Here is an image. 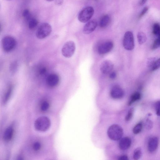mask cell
Returning <instances> with one entry per match:
<instances>
[{"mask_svg":"<svg viewBox=\"0 0 160 160\" xmlns=\"http://www.w3.org/2000/svg\"><path fill=\"white\" fill-rule=\"evenodd\" d=\"M142 155V151L140 148H137L134 151L133 154V159L134 160H139L141 158Z\"/></svg>","mask_w":160,"mask_h":160,"instance_id":"obj_22","label":"cell"},{"mask_svg":"<svg viewBox=\"0 0 160 160\" xmlns=\"http://www.w3.org/2000/svg\"><path fill=\"white\" fill-rule=\"evenodd\" d=\"M149 9V8L148 7H144L141 11L140 14L139 18V19L143 17L146 13L147 12Z\"/></svg>","mask_w":160,"mask_h":160,"instance_id":"obj_32","label":"cell"},{"mask_svg":"<svg viewBox=\"0 0 160 160\" xmlns=\"http://www.w3.org/2000/svg\"><path fill=\"white\" fill-rule=\"evenodd\" d=\"M111 21V18L108 15L103 16L100 22V26L101 28H105L107 27Z\"/></svg>","mask_w":160,"mask_h":160,"instance_id":"obj_17","label":"cell"},{"mask_svg":"<svg viewBox=\"0 0 160 160\" xmlns=\"http://www.w3.org/2000/svg\"><path fill=\"white\" fill-rule=\"evenodd\" d=\"M114 43L111 41L105 42L101 44L98 48L99 54L105 55L111 52L114 48Z\"/></svg>","mask_w":160,"mask_h":160,"instance_id":"obj_9","label":"cell"},{"mask_svg":"<svg viewBox=\"0 0 160 160\" xmlns=\"http://www.w3.org/2000/svg\"><path fill=\"white\" fill-rule=\"evenodd\" d=\"M22 16L26 19L30 20L31 18L29 10L27 9H24L23 12Z\"/></svg>","mask_w":160,"mask_h":160,"instance_id":"obj_29","label":"cell"},{"mask_svg":"<svg viewBox=\"0 0 160 160\" xmlns=\"http://www.w3.org/2000/svg\"><path fill=\"white\" fill-rule=\"evenodd\" d=\"M134 113V108H131L129 110L125 118V120L126 121L129 122L130 121L133 117Z\"/></svg>","mask_w":160,"mask_h":160,"instance_id":"obj_26","label":"cell"},{"mask_svg":"<svg viewBox=\"0 0 160 160\" xmlns=\"http://www.w3.org/2000/svg\"><path fill=\"white\" fill-rule=\"evenodd\" d=\"M107 133L108 137L111 140L117 141L122 138L124 132L121 126L114 124L111 125L108 128Z\"/></svg>","mask_w":160,"mask_h":160,"instance_id":"obj_1","label":"cell"},{"mask_svg":"<svg viewBox=\"0 0 160 160\" xmlns=\"http://www.w3.org/2000/svg\"><path fill=\"white\" fill-rule=\"evenodd\" d=\"M16 64H14L11 66V69L12 72H14L16 69Z\"/></svg>","mask_w":160,"mask_h":160,"instance_id":"obj_37","label":"cell"},{"mask_svg":"<svg viewBox=\"0 0 160 160\" xmlns=\"http://www.w3.org/2000/svg\"><path fill=\"white\" fill-rule=\"evenodd\" d=\"M114 64L110 60H105L103 61L100 66V70L103 74L107 75L110 74L114 68Z\"/></svg>","mask_w":160,"mask_h":160,"instance_id":"obj_11","label":"cell"},{"mask_svg":"<svg viewBox=\"0 0 160 160\" xmlns=\"http://www.w3.org/2000/svg\"><path fill=\"white\" fill-rule=\"evenodd\" d=\"M118 160H129L128 157L126 155H123L120 157Z\"/></svg>","mask_w":160,"mask_h":160,"instance_id":"obj_35","label":"cell"},{"mask_svg":"<svg viewBox=\"0 0 160 160\" xmlns=\"http://www.w3.org/2000/svg\"><path fill=\"white\" fill-rule=\"evenodd\" d=\"M145 126L147 129L150 130L153 127V123L151 120L147 119L146 120L145 124Z\"/></svg>","mask_w":160,"mask_h":160,"instance_id":"obj_28","label":"cell"},{"mask_svg":"<svg viewBox=\"0 0 160 160\" xmlns=\"http://www.w3.org/2000/svg\"><path fill=\"white\" fill-rule=\"evenodd\" d=\"M147 1H140L139 2V5H140L142 6L144 5L145 3Z\"/></svg>","mask_w":160,"mask_h":160,"instance_id":"obj_38","label":"cell"},{"mask_svg":"<svg viewBox=\"0 0 160 160\" xmlns=\"http://www.w3.org/2000/svg\"><path fill=\"white\" fill-rule=\"evenodd\" d=\"M155 108L156 115L158 116H160V100L156 103Z\"/></svg>","mask_w":160,"mask_h":160,"instance_id":"obj_31","label":"cell"},{"mask_svg":"<svg viewBox=\"0 0 160 160\" xmlns=\"http://www.w3.org/2000/svg\"><path fill=\"white\" fill-rule=\"evenodd\" d=\"M160 46V43L158 39L157 38L155 40L151 47L152 50H155L158 48Z\"/></svg>","mask_w":160,"mask_h":160,"instance_id":"obj_30","label":"cell"},{"mask_svg":"<svg viewBox=\"0 0 160 160\" xmlns=\"http://www.w3.org/2000/svg\"><path fill=\"white\" fill-rule=\"evenodd\" d=\"M158 39L159 40V41L160 43V32L159 34L158 35Z\"/></svg>","mask_w":160,"mask_h":160,"instance_id":"obj_39","label":"cell"},{"mask_svg":"<svg viewBox=\"0 0 160 160\" xmlns=\"http://www.w3.org/2000/svg\"><path fill=\"white\" fill-rule=\"evenodd\" d=\"M51 125L49 118L46 116H42L37 118L35 122L34 127L38 131L45 132L48 130Z\"/></svg>","mask_w":160,"mask_h":160,"instance_id":"obj_2","label":"cell"},{"mask_svg":"<svg viewBox=\"0 0 160 160\" xmlns=\"http://www.w3.org/2000/svg\"><path fill=\"white\" fill-rule=\"evenodd\" d=\"M110 95L113 99L118 100L123 97L124 92L121 87L115 85L113 86L111 89L110 91Z\"/></svg>","mask_w":160,"mask_h":160,"instance_id":"obj_10","label":"cell"},{"mask_svg":"<svg viewBox=\"0 0 160 160\" xmlns=\"http://www.w3.org/2000/svg\"><path fill=\"white\" fill-rule=\"evenodd\" d=\"M64 2L63 1H61V0H60V1H55V3L56 5H62Z\"/></svg>","mask_w":160,"mask_h":160,"instance_id":"obj_36","label":"cell"},{"mask_svg":"<svg viewBox=\"0 0 160 160\" xmlns=\"http://www.w3.org/2000/svg\"><path fill=\"white\" fill-rule=\"evenodd\" d=\"M76 49V45L72 41L66 42L63 46L62 49V55L65 57L70 58L74 54Z\"/></svg>","mask_w":160,"mask_h":160,"instance_id":"obj_6","label":"cell"},{"mask_svg":"<svg viewBox=\"0 0 160 160\" xmlns=\"http://www.w3.org/2000/svg\"><path fill=\"white\" fill-rule=\"evenodd\" d=\"M151 70L154 71L157 70L160 67V58L155 61L151 66Z\"/></svg>","mask_w":160,"mask_h":160,"instance_id":"obj_24","label":"cell"},{"mask_svg":"<svg viewBox=\"0 0 160 160\" xmlns=\"http://www.w3.org/2000/svg\"><path fill=\"white\" fill-rule=\"evenodd\" d=\"M97 23L95 20H92L88 22L85 26L83 30V33L89 34L94 31L96 28Z\"/></svg>","mask_w":160,"mask_h":160,"instance_id":"obj_12","label":"cell"},{"mask_svg":"<svg viewBox=\"0 0 160 160\" xmlns=\"http://www.w3.org/2000/svg\"><path fill=\"white\" fill-rule=\"evenodd\" d=\"M131 139L129 137H126L122 139L119 143V147L123 151L129 149L131 144Z\"/></svg>","mask_w":160,"mask_h":160,"instance_id":"obj_15","label":"cell"},{"mask_svg":"<svg viewBox=\"0 0 160 160\" xmlns=\"http://www.w3.org/2000/svg\"><path fill=\"white\" fill-rule=\"evenodd\" d=\"M2 44L4 51L6 52H9L15 49L16 45V42L14 37L6 36L3 38Z\"/></svg>","mask_w":160,"mask_h":160,"instance_id":"obj_4","label":"cell"},{"mask_svg":"<svg viewBox=\"0 0 160 160\" xmlns=\"http://www.w3.org/2000/svg\"><path fill=\"white\" fill-rule=\"evenodd\" d=\"M15 130L12 126L8 127L5 130L3 135V139L5 142L10 141L14 135Z\"/></svg>","mask_w":160,"mask_h":160,"instance_id":"obj_14","label":"cell"},{"mask_svg":"<svg viewBox=\"0 0 160 160\" xmlns=\"http://www.w3.org/2000/svg\"><path fill=\"white\" fill-rule=\"evenodd\" d=\"M60 78L56 74H51L46 78V82L47 85L50 87H54L59 84Z\"/></svg>","mask_w":160,"mask_h":160,"instance_id":"obj_13","label":"cell"},{"mask_svg":"<svg viewBox=\"0 0 160 160\" xmlns=\"http://www.w3.org/2000/svg\"><path fill=\"white\" fill-rule=\"evenodd\" d=\"M141 98V95L140 93L136 92L133 94L130 97L128 103L129 106L131 105L133 103L140 100Z\"/></svg>","mask_w":160,"mask_h":160,"instance_id":"obj_18","label":"cell"},{"mask_svg":"<svg viewBox=\"0 0 160 160\" xmlns=\"http://www.w3.org/2000/svg\"><path fill=\"white\" fill-rule=\"evenodd\" d=\"M52 28L50 24L46 23L42 24L38 28L36 35L39 39H43L49 36L51 33Z\"/></svg>","mask_w":160,"mask_h":160,"instance_id":"obj_3","label":"cell"},{"mask_svg":"<svg viewBox=\"0 0 160 160\" xmlns=\"http://www.w3.org/2000/svg\"><path fill=\"white\" fill-rule=\"evenodd\" d=\"M160 32V25L158 23L154 24L153 28V33L156 35H158Z\"/></svg>","mask_w":160,"mask_h":160,"instance_id":"obj_25","label":"cell"},{"mask_svg":"<svg viewBox=\"0 0 160 160\" xmlns=\"http://www.w3.org/2000/svg\"><path fill=\"white\" fill-rule=\"evenodd\" d=\"M13 88L12 86H10L7 89L5 95L3 102L4 104H6L9 100L10 97L12 95Z\"/></svg>","mask_w":160,"mask_h":160,"instance_id":"obj_20","label":"cell"},{"mask_svg":"<svg viewBox=\"0 0 160 160\" xmlns=\"http://www.w3.org/2000/svg\"><path fill=\"white\" fill-rule=\"evenodd\" d=\"M38 20L35 18H32L29 20V27L31 30L35 29L38 24Z\"/></svg>","mask_w":160,"mask_h":160,"instance_id":"obj_21","label":"cell"},{"mask_svg":"<svg viewBox=\"0 0 160 160\" xmlns=\"http://www.w3.org/2000/svg\"><path fill=\"white\" fill-rule=\"evenodd\" d=\"M159 144V140L157 137H154L149 140L148 144V151L151 153L155 152L157 149Z\"/></svg>","mask_w":160,"mask_h":160,"instance_id":"obj_16","label":"cell"},{"mask_svg":"<svg viewBox=\"0 0 160 160\" xmlns=\"http://www.w3.org/2000/svg\"><path fill=\"white\" fill-rule=\"evenodd\" d=\"M44 145L41 140L35 139L31 140L28 144V148L31 153L37 154L41 152Z\"/></svg>","mask_w":160,"mask_h":160,"instance_id":"obj_8","label":"cell"},{"mask_svg":"<svg viewBox=\"0 0 160 160\" xmlns=\"http://www.w3.org/2000/svg\"><path fill=\"white\" fill-rule=\"evenodd\" d=\"M117 76L116 73L115 71H112L110 74V78L112 79H115Z\"/></svg>","mask_w":160,"mask_h":160,"instance_id":"obj_34","label":"cell"},{"mask_svg":"<svg viewBox=\"0 0 160 160\" xmlns=\"http://www.w3.org/2000/svg\"><path fill=\"white\" fill-rule=\"evenodd\" d=\"M123 45L124 48L127 50H132L135 47L134 36L131 31H127L124 35Z\"/></svg>","mask_w":160,"mask_h":160,"instance_id":"obj_7","label":"cell"},{"mask_svg":"<svg viewBox=\"0 0 160 160\" xmlns=\"http://www.w3.org/2000/svg\"><path fill=\"white\" fill-rule=\"evenodd\" d=\"M142 128V123L140 122L136 125L134 128H133V133L135 135L138 134L141 131Z\"/></svg>","mask_w":160,"mask_h":160,"instance_id":"obj_23","label":"cell"},{"mask_svg":"<svg viewBox=\"0 0 160 160\" xmlns=\"http://www.w3.org/2000/svg\"><path fill=\"white\" fill-rule=\"evenodd\" d=\"M94 13V10L92 7H86L79 13L78 17V20L81 22H86L91 19Z\"/></svg>","mask_w":160,"mask_h":160,"instance_id":"obj_5","label":"cell"},{"mask_svg":"<svg viewBox=\"0 0 160 160\" xmlns=\"http://www.w3.org/2000/svg\"><path fill=\"white\" fill-rule=\"evenodd\" d=\"M49 104L46 101L43 102L41 104V109L42 111H47L49 107Z\"/></svg>","mask_w":160,"mask_h":160,"instance_id":"obj_27","label":"cell"},{"mask_svg":"<svg viewBox=\"0 0 160 160\" xmlns=\"http://www.w3.org/2000/svg\"><path fill=\"white\" fill-rule=\"evenodd\" d=\"M47 72V69L45 67H42L39 70V73L40 75H45Z\"/></svg>","mask_w":160,"mask_h":160,"instance_id":"obj_33","label":"cell"},{"mask_svg":"<svg viewBox=\"0 0 160 160\" xmlns=\"http://www.w3.org/2000/svg\"><path fill=\"white\" fill-rule=\"evenodd\" d=\"M137 38L139 43L142 45L147 41V37L145 34L141 31L139 32L137 35Z\"/></svg>","mask_w":160,"mask_h":160,"instance_id":"obj_19","label":"cell"}]
</instances>
